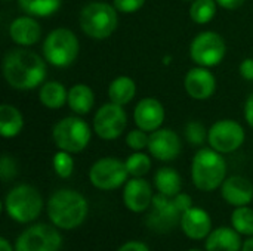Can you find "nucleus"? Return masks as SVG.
<instances>
[{
	"label": "nucleus",
	"instance_id": "1",
	"mask_svg": "<svg viewBox=\"0 0 253 251\" xmlns=\"http://www.w3.org/2000/svg\"><path fill=\"white\" fill-rule=\"evenodd\" d=\"M3 77L16 90H33L46 80V59L22 47L9 50L3 59Z\"/></svg>",
	"mask_w": 253,
	"mask_h": 251
},
{
	"label": "nucleus",
	"instance_id": "2",
	"mask_svg": "<svg viewBox=\"0 0 253 251\" xmlns=\"http://www.w3.org/2000/svg\"><path fill=\"white\" fill-rule=\"evenodd\" d=\"M89 213V204L83 194L74 189H58L47 201V217L62 231H71L83 225Z\"/></svg>",
	"mask_w": 253,
	"mask_h": 251
},
{
	"label": "nucleus",
	"instance_id": "3",
	"mask_svg": "<svg viewBox=\"0 0 253 251\" xmlns=\"http://www.w3.org/2000/svg\"><path fill=\"white\" fill-rule=\"evenodd\" d=\"M227 163L221 152L213 148H202L191 163V179L194 186L203 192H212L227 179Z\"/></svg>",
	"mask_w": 253,
	"mask_h": 251
},
{
	"label": "nucleus",
	"instance_id": "4",
	"mask_svg": "<svg viewBox=\"0 0 253 251\" xmlns=\"http://www.w3.org/2000/svg\"><path fill=\"white\" fill-rule=\"evenodd\" d=\"M114 4L90 1L80 10L79 24L82 31L95 40H105L114 34L119 25V15Z\"/></svg>",
	"mask_w": 253,
	"mask_h": 251
},
{
	"label": "nucleus",
	"instance_id": "5",
	"mask_svg": "<svg viewBox=\"0 0 253 251\" xmlns=\"http://www.w3.org/2000/svg\"><path fill=\"white\" fill-rule=\"evenodd\" d=\"M4 210L16 223H31L43 210L42 194L28 183L16 185L4 198Z\"/></svg>",
	"mask_w": 253,
	"mask_h": 251
},
{
	"label": "nucleus",
	"instance_id": "6",
	"mask_svg": "<svg viewBox=\"0 0 253 251\" xmlns=\"http://www.w3.org/2000/svg\"><path fill=\"white\" fill-rule=\"evenodd\" d=\"M79 50V38L68 28L52 30L43 41V58L56 68H67L74 64Z\"/></svg>",
	"mask_w": 253,
	"mask_h": 251
},
{
	"label": "nucleus",
	"instance_id": "7",
	"mask_svg": "<svg viewBox=\"0 0 253 251\" xmlns=\"http://www.w3.org/2000/svg\"><path fill=\"white\" fill-rule=\"evenodd\" d=\"M52 139L58 149L79 154L87 148L92 139V130L80 117H65L53 126Z\"/></svg>",
	"mask_w": 253,
	"mask_h": 251
},
{
	"label": "nucleus",
	"instance_id": "8",
	"mask_svg": "<svg viewBox=\"0 0 253 251\" xmlns=\"http://www.w3.org/2000/svg\"><path fill=\"white\" fill-rule=\"evenodd\" d=\"M227 55V44L221 34L215 31L199 33L190 44V56L199 67H216Z\"/></svg>",
	"mask_w": 253,
	"mask_h": 251
},
{
	"label": "nucleus",
	"instance_id": "9",
	"mask_svg": "<svg viewBox=\"0 0 253 251\" xmlns=\"http://www.w3.org/2000/svg\"><path fill=\"white\" fill-rule=\"evenodd\" d=\"M126 163L114 158L104 157L95 161L89 169V182L101 191H114L123 186L129 179Z\"/></svg>",
	"mask_w": 253,
	"mask_h": 251
},
{
	"label": "nucleus",
	"instance_id": "10",
	"mask_svg": "<svg viewBox=\"0 0 253 251\" xmlns=\"http://www.w3.org/2000/svg\"><path fill=\"white\" fill-rule=\"evenodd\" d=\"M62 237L55 225L36 223L28 226L15 241V251H59Z\"/></svg>",
	"mask_w": 253,
	"mask_h": 251
},
{
	"label": "nucleus",
	"instance_id": "11",
	"mask_svg": "<svg viewBox=\"0 0 253 251\" xmlns=\"http://www.w3.org/2000/svg\"><path fill=\"white\" fill-rule=\"evenodd\" d=\"M150 213L147 216V226L157 234H169L176 226L181 225V217L184 212L179 209L175 198L156 194L153 198V204L150 207Z\"/></svg>",
	"mask_w": 253,
	"mask_h": 251
},
{
	"label": "nucleus",
	"instance_id": "12",
	"mask_svg": "<svg viewBox=\"0 0 253 251\" xmlns=\"http://www.w3.org/2000/svg\"><path fill=\"white\" fill-rule=\"evenodd\" d=\"M246 139L245 129L240 123L224 118L213 123L208 133V143L221 154H231L237 151Z\"/></svg>",
	"mask_w": 253,
	"mask_h": 251
},
{
	"label": "nucleus",
	"instance_id": "13",
	"mask_svg": "<svg viewBox=\"0 0 253 251\" xmlns=\"http://www.w3.org/2000/svg\"><path fill=\"white\" fill-rule=\"evenodd\" d=\"M127 126V115L122 105L114 102L104 104L93 117V130L104 141H114L123 135Z\"/></svg>",
	"mask_w": 253,
	"mask_h": 251
},
{
	"label": "nucleus",
	"instance_id": "14",
	"mask_svg": "<svg viewBox=\"0 0 253 251\" xmlns=\"http://www.w3.org/2000/svg\"><path fill=\"white\" fill-rule=\"evenodd\" d=\"M182 149L181 139L172 129H157L150 133L148 152L159 161H173Z\"/></svg>",
	"mask_w": 253,
	"mask_h": 251
},
{
	"label": "nucleus",
	"instance_id": "15",
	"mask_svg": "<svg viewBox=\"0 0 253 251\" xmlns=\"http://www.w3.org/2000/svg\"><path fill=\"white\" fill-rule=\"evenodd\" d=\"M184 89L191 99L206 101L216 90V78L206 67H194L184 77Z\"/></svg>",
	"mask_w": 253,
	"mask_h": 251
},
{
	"label": "nucleus",
	"instance_id": "16",
	"mask_svg": "<svg viewBox=\"0 0 253 251\" xmlns=\"http://www.w3.org/2000/svg\"><path fill=\"white\" fill-rule=\"evenodd\" d=\"M153 188L142 178H132L125 183L123 203L132 213H144L153 204Z\"/></svg>",
	"mask_w": 253,
	"mask_h": 251
},
{
	"label": "nucleus",
	"instance_id": "17",
	"mask_svg": "<svg viewBox=\"0 0 253 251\" xmlns=\"http://www.w3.org/2000/svg\"><path fill=\"white\" fill-rule=\"evenodd\" d=\"M165 117L166 112L162 102L154 98L141 99L133 109V120L138 129H142L150 133L162 127Z\"/></svg>",
	"mask_w": 253,
	"mask_h": 251
},
{
	"label": "nucleus",
	"instance_id": "18",
	"mask_svg": "<svg viewBox=\"0 0 253 251\" xmlns=\"http://www.w3.org/2000/svg\"><path fill=\"white\" fill-rule=\"evenodd\" d=\"M184 235L193 241L206 240L212 232V219L211 215L202 207H190L184 212L181 217V225Z\"/></svg>",
	"mask_w": 253,
	"mask_h": 251
},
{
	"label": "nucleus",
	"instance_id": "19",
	"mask_svg": "<svg viewBox=\"0 0 253 251\" xmlns=\"http://www.w3.org/2000/svg\"><path fill=\"white\" fill-rule=\"evenodd\" d=\"M221 195L233 207L249 206L253 200L252 182L243 176H230L221 185Z\"/></svg>",
	"mask_w": 253,
	"mask_h": 251
},
{
	"label": "nucleus",
	"instance_id": "20",
	"mask_svg": "<svg viewBox=\"0 0 253 251\" xmlns=\"http://www.w3.org/2000/svg\"><path fill=\"white\" fill-rule=\"evenodd\" d=\"M9 36L18 46H33L42 37V27L31 15L18 16L9 25Z\"/></svg>",
	"mask_w": 253,
	"mask_h": 251
},
{
	"label": "nucleus",
	"instance_id": "21",
	"mask_svg": "<svg viewBox=\"0 0 253 251\" xmlns=\"http://www.w3.org/2000/svg\"><path fill=\"white\" fill-rule=\"evenodd\" d=\"M242 235L231 226H219L206 238V251H242Z\"/></svg>",
	"mask_w": 253,
	"mask_h": 251
},
{
	"label": "nucleus",
	"instance_id": "22",
	"mask_svg": "<svg viewBox=\"0 0 253 251\" xmlns=\"http://www.w3.org/2000/svg\"><path fill=\"white\" fill-rule=\"evenodd\" d=\"M67 105L73 112L79 115H86L92 111L95 105V93L87 84L77 83L68 90Z\"/></svg>",
	"mask_w": 253,
	"mask_h": 251
},
{
	"label": "nucleus",
	"instance_id": "23",
	"mask_svg": "<svg viewBox=\"0 0 253 251\" xmlns=\"http://www.w3.org/2000/svg\"><path fill=\"white\" fill-rule=\"evenodd\" d=\"M24 129V117L21 111L10 105L3 104L0 107V135L4 139L16 138Z\"/></svg>",
	"mask_w": 253,
	"mask_h": 251
},
{
	"label": "nucleus",
	"instance_id": "24",
	"mask_svg": "<svg viewBox=\"0 0 253 251\" xmlns=\"http://www.w3.org/2000/svg\"><path fill=\"white\" fill-rule=\"evenodd\" d=\"M39 99L47 109H59L67 104L68 90L59 81H44L39 90Z\"/></svg>",
	"mask_w": 253,
	"mask_h": 251
},
{
	"label": "nucleus",
	"instance_id": "25",
	"mask_svg": "<svg viewBox=\"0 0 253 251\" xmlns=\"http://www.w3.org/2000/svg\"><path fill=\"white\" fill-rule=\"evenodd\" d=\"M154 186L159 194L173 198L182 188L181 175L172 167H162L154 175Z\"/></svg>",
	"mask_w": 253,
	"mask_h": 251
},
{
	"label": "nucleus",
	"instance_id": "26",
	"mask_svg": "<svg viewBox=\"0 0 253 251\" xmlns=\"http://www.w3.org/2000/svg\"><path fill=\"white\" fill-rule=\"evenodd\" d=\"M136 95V84L135 81L127 75H120L114 78L108 86V98L110 102H114L117 105H127Z\"/></svg>",
	"mask_w": 253,
	"mask_h": 251
},
{
	"label": "nucleus",
	"instance_id": "27",
	"mask_svg": "<svg viewBox=\"0 0 253 251\" xmlns=\"http://www.w3.org/2000/svg\"><path fill=\"white\" fill-rule=\"evenodd\" d=\"M62 0H18L21 10L34 18H46L61 7Z\"/></svg>",
	"mask_w": 253,
	"mask_h": 251
},
{
	"label": "nucleus",
	"instance_id": "28",
	"mask_svg": "<svg viewBox=\"0 0 253 251\" xmlns=\"http://www.w3.org/2000/svg\"><path fill=\"white\" fill-rule=\"evenodd\" d=\"M216 6L218 3L215 0H193L190 6V18L196 24L205 25L215 18Z\"/></svg>",
	"mask_w": 253,
	"mask_h": 251
},
{
	"label": "nucleus",
	"instance_id": "29",
	"mask_svg": "<svg viewBox=\"0 0 253 251\" xmlns=\"http://www.w3.org/2000/svg\"><path fill=\"white\" fill-rule=\"evenodd\" d=\"M231 226L245 237H253V209L249 206L236 207L231 213Z\"/></svg>",
	"mask_w": 253,
	"mask_h": 251
},
{
	"label": "nucleus",
	"instance_id": "30",
	"mask_svg": "<svg viewBox=\"0 0 253 251\" xmlns=\"http://www.w3.org/2000/svg\"><path fill=\"white\" fill-rule=\"evenodd\" d=\"M126 167L129 176L132 178H144L151 170V158L142 151H135L126 158Z\"/></svg>",
	"mask_w": 253,
	"mask_h": 251
},
{
	"label": "nucleus",
	"instance_id": "31",
	"mask_svg": "<svg viewBox=\"0 0 253 251\" xmlns=\"http://www.w3.org/2000/svg\"><path fill=\"white\" fill-rule=\"evenodd\" d=\"M52 166H53V170L56 173L58 178L61 179H68L73 172H74V160H73V155L67 151H58L55 155H53V160H52Z\"/></svg>",
	"mask_w": 253,
	"mask_h": 251
},
{
	"label": "nucleus",
	"instance_id": "32",
	"mask_svg": "<svg viewBox=\"0 0 253 251\" xmlns=\"http://www.w3.org/2000/svg\"><path fill=\"white\" fill-rule=\"evenodd\" d=\"M208 133H209V130L200 121H190L185 124V129H184L187 142H190L194 146L203 145L208 141Z\"/></svg>",
	"mask_w": 253,
	"mask_h": 251
},
{
	"label": "nucleus",
	"instance_id": "33",
	"mask_svg": "<svg viewBox=\"0 0 253 251\" xmlns=\"http://www.w3.org/2000/svg\"><path fill=\"white\" fill-rule=\"evenodd\" d=\"M148 141L150 135H147V132L142 129L130 130L126 135V145L133 151H142L144 148H148Z\"/></svg>",
	"mask_w": 253,
	"mask_h": 251
},
{
	"label": "nucleus",
	"instance_id": "34",
	"mask_svg": "<svg viewBox=\"0 0 253 251\" xmlns=\"http://www.w3.org/2000/svg\"><path fill=\"white\" fill-rule=\"evenodd\" d=\"M16 175H18V164H16L15 158L7 155V154L1 155V160H0V176H1V180L3 182H9Z\"/></svg>",
	"mask_w": 253,
	"mask_h": 251
},
{
	"label": "nucleus",
	"instance_id": "35",
	"mask_svg": "<svg viewBox=\"0 0 253 251\" xmlns=\"http://www.w3.org/2000/svg\"><path fill=\"white\" fill-rule=\"evenodd\" d=\"M113 4L120 13H135L145 4V0H113Z\"/></svg>",
	"mask_w": 253,
	"mask_h": 251
},
{
	"label": "nucleus",
	"instance_id": "36",
	"mask_svg": "<svg viewBox=\"0 0 253 251\" xmlns=\"http://www.w3.org/2000/svg\"><path fill=\"white\" fill-rule=\"evenodd\" d=\"M240 75L248 80V81H253V58H246L242 61L240 67H239Z\"/></svg>",
	"mask_w": 253,
	"mask_h": 251
},
{
	"label": "nucleus",
	"instance_id": "37",
	"mask_svg": "<svg viewBox=\"0 0 253 251\" xmlns=\"http://www.w3.org/2000/svg\"><path fill=\"white\" fill-rule=\"evenodd\" d=\"M117 251H151L148 249V246L145 244V243H142V241H136V240H133V241H127V243H125L120 249Z\"/></svg>",
	"mask_w": 253,
	"mask_h": 251
},
{
	"label": "nucleus",
	"instance_id": "38",
	"mask_svg": "<svg viewBox=\"0 0 253 251\" xmlns=\"http://www.w3.org/2000/svg\"><path fill=\"white\" fill-rule=\"evenodd\" d=\"M245 120L253 129V93L246 99L245 104Z\"/></svg>",
	"mask_w": 253,
	"mask_h": 251
},
{
	"label": "nucleus",
	"instance_id": "39",
	"mask_svg": "<svg viewBox=\"0 0 253 251\" xmlns=\"http://www.w3.org/2000/svg\"><path fill=\"white\" fill-rule=\"evenodd\" d=\"M218 3V6L224 7V9H228V10H234L240 6L245 4L246 0H215Z\"/></svg>",
	"mask_w": 253,
	"mask_h": 251
},
{
	"label": "nucleus",
	"instance_id": "40",
	"mask_svg": "<svg viewBox=\"0 0 253 251\" xmlns=\"http://www.w3.org/2000/svg\"><path fill=\"white\" fill-rule=\"evenodd\" d=\"M0 251H15V247H12V244L3 237L0 238Z\"/></svg>",
	"mask_w": 253,
	"mask_h": 251
},
{
	"label": "nucleus",
	"instance_id": "41",
	"mask_svg": "<svg viewBox=\"0 0 253 251\" xmlns=\"http://www.w3.org/2000/svg\"><path fill=\"white\" fill-rule=\"evenodd\" d=\"M242 251H253V237H249V238L243 243Z\"/></svg>",
	"mask_w": 253,
	"mask_h": 251
},
{
	"label": "nucleus",
	"instance_id": "42",
	"mask_svg": "<svg viewBox=\"0 0 253 251\" xmlns=\"http://www.w3.org/2000/svg\"><path fill=\"white\" fill-rule=\"evenodd\" d=\"M187 251H202V250H197V249H190V250Z\"/></svg>",
	"mask_w": 253,
	"mask_h": 251
},
{
	"label": "nucleus",
	"instance_id": "43",
	"mask_svg": "<svg viewBox=\"0 0 253 251\" xmlns=\"http://www.w3.org/2000/svg\"><path fill=\"white\" fill-rule=\"evenodd\" d=\"M187 1H193V0H187Z\"/></svg>",
	"mask_w": 253,
	"mask_h": 251
},
{
	"label": "nucleus",
	"instance_id": "44",
	"mask_svg": "<svg viewBox=\"0 0 253 251\" xmlns=\"http://www.w3.org/2000/svg\"><path fill=\"white\" fill-rule=\"evenodd\" d=\"M4 1H6V0H4Z\"/></svg>",
	"mask_w": 253,
	"mask_h": 251
}]
</instances>
